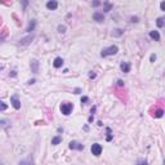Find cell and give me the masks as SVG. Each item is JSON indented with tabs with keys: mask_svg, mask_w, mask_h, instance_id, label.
Here are the masks:
<instances>
[{
	"mask_svg": "<svg viewBox=\"0 0 165 165\" xmlns=\"http://www.w3.org/2000/svg\"><path fill=\"white\" fill-rule=\"evenodd\" d=\"M119 52V48H117V45H111V47H108V48H105L102 52H101V57H108V56H115L116 53Z\"/></svg>",
	"mask_w": 165,
	"mask_h": 165,
	"instance_id": "1",
	"label": "cell"
},
{
	"mask_svg": "<svg viewBox=\"0 0 165 165\" xmlns=\"http://www.w3.org/2000/svg\"><path fill=\"white\" fill-rule=\"evenodd\" d=\"M72 110H74V105L72 103H70V102H63V103H61V112L63 114V115H70L71 112H72Z\"/></svg>",
	"mask_w": 165,
	"mask_h": 165,
	"instance_id": "2",
	"label": "cell"
},
{
	"mask_svg": "<svg viewBox=\"0 0 165 165\" xmlns=\"http://www.w3.org/2000/svg\"><path fill=\"white\" fill-rule=\"evenodd\" d=\"M90 151L94 156H99L102 153V146L99 143H93L92 147H90Z\"/></svg>",
	"mask_w": 165,
	"mask_h": 165,
	"instance_id": "3",
	"label": "cell"
},
{
	"mask_svg": "<svg viewBox=\"0 0 165 165\" xmlns=\"http://www.w3.org/2000/svg\"><path fill=\"white\" fill-rule=\"evenodd\" d=\"M11 103H12V106H13L16 110H20V108H21V102H20V99H18V94H13V96L11 97Z\"/></svg>",
	"mask_w": 165,
	"mask_h": 165,
	"instance_id": "4",
	"label": "cell"
},
{
	"mask_svg": "<svg viewBox=\"0 0 165 165\" xmlns=\"http://www.w3.org/2000/svg\"><path fill=\"white\" fill-rule=\"evenodd\" d=\"M71 150H77V151H81V150H84V144L80 143V142H76V141H72L70 142V146H68Z\"/></svg>",
	"mask_w": 165,
	"mask_h": 165,
	"instance_id": "5",
	"label": "cell"
},
{
	"mask_svg": "<svg viewBox=\"0 0 165 165\" xmlns=\"http://www.w3.org/2000/svg\"><path fill=\"white\" fill-rule=\"evenodd\" d=\"M93 20H94L96 22H98V23H102V22L105 21V17H103V14H102V13L96 12V13L93 14Z\"/></svg>",
	"mask_w": 165,
	"mask_h": 165,
	"instance_id": "6",
	"label": "cell"
},
{
	"mask_svg": "<svg viewBox=\"0 0 165 165\" xmlns=\"http://www.w3.org/2000/svg\"><path fill=\"white\" fill-rule=\"evenodd\" d=\"M32 40H34V35H29L27 38L21 39V40H20V44H21V45H29Z\"/></svg>",
	"mask_w": 165,
	"mask_h": 165,
	"instance_id": "7",
	"label": "cell"
},
{
	"mask_svg": "<svg viewBox=\"0 0 165 165\" xmlns=\"http://www.w3.org/2000/svg\"><path fill=\"white\" fill-rule=\"evenodd\" d=\"M47 8H48L49 11H56V9L58 8V3L56 2V0H50V2L47 3Z\"/></svg>",
	"mask_w": 165,
	"mask_h": 165,
	"instance_id": "8",
	"label": "cell"
},
{
	"mask_svg": "<svg viewBox=\"0 0 165 165\" xmlns=\"http://www.w3.org/2000/svg\"><path fill=\"white\" fill-rule=\"evenodd\" d=\"M120 68H121V71H123V72L128 74V72H130V63H129V62H121Z\"/></svg>",
	"mask_w": 165,
	"mask_h": 165,
	"instance_id": "9",
	"label": "cell"
},
{
	"mask_svg": "<svg viewBox=\"0 0 165 165\" xmlns=\"http://www.w3.org/2000/svg\"><path fill=\"white\" fill-rule=\"evenodd\" d=\"M31 71H32L34 74L39 72V62H38L36 59H32V61H31Z\"/></svg>",
	"mask_w": 165,
	"mask_h": 165,
	"instance_id": "10",
	"label": "cell"
},
{
	"mask_svg": "<svg viewBox=\"0 0 165 165\" xmlns=\"http://www.w3.org/2000/svg\"><path fill=\"white\" fill-rule=\"evenodd\" d=\"M53 66H54L56 68L62 67V66H63V59H62L61 57H57V58L54 59V62H53Z\"/></svg>",
	"mask_w": 165,
	"mask_h": 165,
	"instance_id": "11",
	"label": "cell"
},
{
	"mask_svg": "<svg viewBox=\"0 0 165 165\" xmlns=\"http://www.w3.org/2000/svg\"><path fill=\"white\" fill-rule=\"evenodd\" d=\"M150 38L153 39L155 41H159V40H160V34H159V31H150Z\"/></svg>",
	"mask_w": 165,
	"mask_h": 165,
	"instance_id": "12",
	"label": "cell"
},
{
	"mask_svg": "<svg viewBox=\"0 0 165 165\" xmlns=\"http://www.w3.org/2000/svg\"><path fill=\"white\" fill-rule=\"evenodd\" d=\"M35 26H36V21H35V20H31V21H30V23H29V26H27V29H26V31H27V32L34 31Z\"/></svg>",
	"mask_w": 165,
	"mask_h": 165,
	"instance_id": "13",
	"label": "cell"
},
{
	"mask_svg": "<svg viewBox=\"0 0 165 165\" xmlns=\"http://www.w3.org/2000/svg\"><path fill=\"white\" fill-rule=\"evenodd\" d=\"M61 142H62V137H59V135H56V137L52 138V144H53V146H57V144H59Z\"/></svg>",
	"mask_w": 165,
	"mask_h": 165,
	"instance_id": "14",
	"label": "cell"
},
{
	"mask_svg": "<svg viewBox=\"0 0 165 165\" xmlns=\"http://www.w3.org/2000/svg\"><path fill=\"white\" fill-rule=\"evenodd\" d=\"M162 114H164V111H162L161 108H159V110H156V111L152 114V116H155V117H161Z\"/></svg>",
	"mask_w": 165,
	"mask_h": 165,
	"instance_id": "15",
	"label": "cell"
},
{
	"mask_svg": "<svg viewBox=\"0 0 165 165\" xmlns=\"http://www.w3.org/2000/svg\"><path fill=\"white\" fill-rule=\"evenodd\" d=\"M156 25H157V27H159V29L164 27V18H162V17L157 18V21H156Z\"/></svg>",
	"mask_w": 165,
	"mask_h": 165,
	"instance_id": "16",
	"label": "cell"
},
{
	"mask_svg": "<svg viewBox=\"0 0 165 165\" xmlns=\"http://www.w3.org/2000/svg\"><path fill=\"white\" fill-rule=\"evenodd\" d=\"M9 120H0V126H3V128H8L9 126Z\"/></svg>",
	"mask_w": 165,
	"mask_h": 165,
	"instance_id": "17",
	"label": "cell"
},
{
	"mask_svg": "<svg viewBox=\"0 0 165 165\" xmlns=\"http://www.w3.org/2000/svg\"><path fill=\"white\" fill-rule=\"evenodd\" d=\"M18 165H32V160H30V159H27V160H22Z\"/></svg>",
	"mask_w": 165,
	"mask_h": 165,
	"instance_id": "18",
	"label": "cell"
},
{
	"mask_svg": "<svg viewBox=\"0 0 165 165\" xmlns=\"http://www.w3.org/2000/svg\"><path fill=\"white\" fill-rule=\"evenodd\" d=\"M7 108H8V105L4 103L3 101H0V111H5Z\"/></svg>",
	"mask_w": 165,
	"mask_h": 165,
	"instance_id": "19",
	"label": "cell"
},
{
	"mask_svg": "<svg viewBox=\"0 0 165 165\" xmlns=\"http://www.w3.org/2000/svg\"><path fill=\"white\" fill-rule=\"evenodd\" d=\"M103 4H105V12H110V11H111V7H112V5H111L110 3H107V2H105Z\"/></svg>",
	"mask_w": 165,
	"mask_h": 165,
	"instance_id": "20",
	"label": "cell"
},
{
	"mask_svg": "<svg viewBox=\"0 0 165 165\" xmlns=\"http://www.w3.org/2000/svg\"><path fill=\"white\" fill-rule=\"evenodd\" d=\"M58 32H61V34L66 32V26H65V25H59V26H58Z\"/></svg>",
	"mask_w": 165,
	"mask_h": 165,
	"instance_id": "21",
	"label": "cell"
},
{
	"mask_svg": "<svg viewBox=\"0 0 165 165\" xmlns=\"http://www.w3.org/2000/svg\"><path fill=\"white\" fill-rule=\"evenodd\" d=\"M123 34H124V30H121V29H117V30H115V32H114L115 36H120V35H123Z\"/></svg>",
	"mask_w": 165,
	"mask_h": 165,
	"instance_id": "22",
	"label": "cell"
},
{
	"mask_svg": "<svg viewBox=\"0 0 165 165\" xmlns=\"http://www.w3.org/2000/svg\"><path fill=\"white\" fill-rule=\"evenodd\" d=\"M96 76H97V75H96L93 71H90V72H89V79H96Z\"/></svg>",
	"mask_w": 165,
	"mask_h": 165,
	"instance_id": "23",
	"label": "cell"
},
{
	"mask_svg": "<svg viewBox=\"0 0 165 165\" xmlns=\"http://www.w3.org/2000/svg\"><path fill=\"white\" fill-rule=\"evenodd\" d=\"M88 101H89V98H88V97H82V98H81V103H87Z\"/></svg>",
	"mask_w": 165,
	"mask_h": 165,
	"instance_id": "24",
	"label": "cell"
},
{
	"mask_svg": "<svg viewBox=\"0 0 165 165\" xmlns=\"http://www.w3.org/2000/svg\"><path fill=\"white\" fill-rule=\"evenodd\" d=\"M150 61H151V62H155V61H156V54H151Z\"/></svg>",
	"mask_w": 165,
	"mask_h": 165,
	"instance_id": "25",
	"label": "cell"
},
{
	"mask_svg": "<svg viewBox=\"0 0 165 165\" xmlns=\"http://www.w3.org/2000/svg\"><path fill=\"white\" fill-rule=\"evenodd\" d=\"M160 8H161V11H164V12H165V2H161V4H160Z\"/></svg>",
	"mask_w": 165,
	"mask_h": 165,
	"instance_id": "26",
	"label": "cell"
},
{
	"mask_svg": "<svg viewBox=\"0 0 165 165\" xmlns=\"http://www.w3.org/2000/svg\"><path fill=\"white\" fill-rule=\"evenodd\" d=\"M137 165H147V161H146V160H142V161H139Z\"/></svg>",
	"mask_w": 165,
	"mask_h": 165,
	"instance_id": "27",
	"label": "cell"
},
{
	"mask_svg": "<svg viewBox=\"0 0 165 165\" xmlns=\"http://www.w3.org/2000/svg\"><path fill=\"white\" fill-rule=\"evenodd\" d=\"M117 85H119V87H123V85H124V81H123V80H117Z\"/></svg>",
	"mask_w": 165,
	"mask_h": 165,
	"instance_id": "28",
	"label": "cell"
},
{
	"mask_svg": "<svg viewBox=\"0 0 165 165\" xmlns=\"http://www.w3.org/2000/svg\"><path fill=\"white\" fill-rule=\"evenodd\" d=\"M92 5H93V7H98V5H101V3H99V2H93Z\"/></svg>",
	"mask_w": 165,
	"mask_h": 165,
	"instance_id": "29",
	"label": "cell"
},
{
	"mask_svg": "<svg viewBox=\"0 0 165 165\" xmlns=\"http://www.w3.org/2000/svg\"><path fill=\"white\" fill-rule=\"evenodd\" d=\"M132 22H138V18L137 17H132Z\"/></svg>",
	"mask_w": 165,
	"mask_h": 165,
	"instance_id": "30",
	"label": "cell"
},
{
	"mask_svg": "<svg viewBox=\"0 0 165 165\" xmlns=\"http://www.w3.org/2000/svg\"><path fill=\"white\" fill-rule=\"evenodd\" d=\"M93 119H94V117H93V115H90V117H89V120H88V121H89V123H92V121H93Z\"/></svg>",
	"mask_w": 165,
	"mask_h": 165,
	"instance_id": "31",
	"label": "cell"
},
{
	"mask_svg": "<svg viewBox=\"0 0 165 165\" xmlns=\"http://www.w3.org/2000/svg\"><path fill=\"white\" fill-rule=\"evenodd\" d=\"M111 139H112V135H111V134H110V135H107V141H111Z\"/></svg>",
	"mask_w": 165,
	"mask_h": 165,
	"instance_id": "32",
	"label": "cell"
},
{
	"mask_svg": "<svg viewBox=\"0 0 165 165\" xmlns=\"http://www.w3.org/2000/svg\"><path fill=\"white\" fill-rule=\"evenodd\" d=\"M34 82H35V79H32V80H30V81H29V84H34Z\"/></svg>",
	"mask_w": 165,
	"mask_h": 165,
	"instance_id": "33",
	"label": "cell"
},
{
	"mask_svg": "<svg viewBox=\"0 0 165 165\" xmlns=\"http://www.w3.org/2000/svg\"><path fill=\"white\" fill-rule=\"evenodd\" d=\"M75 93H76V94H77V93H80V89H79V88H76V89H75Z\"/></svg>",
	"mask_w": 165,
	"mask_h": 165,
	"instance_id": "34",
	"label": "cell"
},
{
	"mask_svg": "<svg viewBox=\"0 0 165 165\" xmlns=\"http://www.w3.org/2000/svg\"><path fill=\"white\" fill-rule=\"evenodd\" d=\"M0 165H4V164H2V162H0Z\"/></svg>",
	"mask_w": 165,
	"mask_h": 165,
	"instance_id": "35",
	"label": "cell"
},
{
	"mask_svg": "<svg viewBox=\"0 0 165 165\" xmlns=\"http://www.w3.org/2000/svg\"><path fill=\"white\" fill-rule=\"evenodd\" d=\"M0 43H2V39H0Z\"/></svg>",
	"mask_w": 165,
	"mask_h": 165,
	"instance_id": "36",
	"label": "cell"
}]
</instances>
